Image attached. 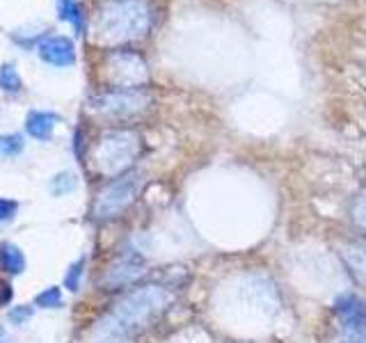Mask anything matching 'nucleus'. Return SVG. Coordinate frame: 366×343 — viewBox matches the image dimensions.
<instances>
[{
  "label": "nucleus",
  "mask_w": 366,
  "mask_h": 343,
  "mask_svg": "<svg viewBox=\"0 0 366 343\" xmlns=\"http://www.w3.org/2000/svg\"><path fill=\"white\" fill-rule=\"evenodd\" d=\"M144 274V261L137 254H126L117 259L106 272V286H126Z\"/></svg>",
  "instance_id": "nucleus-8"
},
{
  "label": "nucleus",
  "mask_w": 366,
  "mask_h": 343,
  "mask_svg": "<svg viewBox=\"0 0 366 343\" xmlns=\"http://www.w3.org/2000/svg\"><path fill=\"white\" fill-rule=\"evenodd\" d=\"M140 186H142V177L135 174V172L108 183L94 202V217L97 220H110V217H117L119 213H124L135 202Z\"/></svg>",
  "instance_id": "nucleus-5"
},
{
  "label": "nucleus",
  "mask_w": 366,
  "mask_h": 343,
  "mask_svg": "<svg viewBox=\"0 0 366 343\" xmlns=\"http://www.w3.org/2000/svg\"><path fill=\"white\" fill-rule=\"evenodd\" d=\"M352 217H355V222H357L364 232H366V197L360 199L357 204H355V209H352Z\"/></svg>",
  "instance_id": "nucleus-20"
},
{
  "label": "nucleus",
  "mask_w": 366,
  "mask_h": 343,
  "mask_svg": "<svg viewBox=\"0 0 366 343\" xmlns=\"http://www.w3.org/2000/svg\"><path fill=\"white\" fill-rule=\"evenodd\" d=\"M152 11L142 0H110L97 16V39L106 44L133 41L147 34Z\"/></svg>",
  "instance_id": "nucleus-2"
},
{
  "label": "nucleus",
  "mask_w": 366,
  "mask_h": 343,
  "mask_svg": "<svg viewBox=\"0 0 366 343\" xmlns=\"http://www.w3.org/2000/svg\"><path fill=\"white\" fill-rule=\"evenodd\" d=\"M57 7H60V16L71 23L76 32H83V14L76 0H57Z\"/></svg>",
  "instance_id": "nucleus-12"
},
{
  "label": "nucleus",
  "mask_w": 366,
  "mask_h": 343,
  "mask_svg": "<svg viewBox=\"0 0 366 343\" xmlns=\"http://www.w3.org/2000/svg\"><path fill=\"white\" fill-rule=\"evenodd\" d=\"M57 121H60L57 114L34 110L28 114V119H26V131L34 137V140H49Z\"/></svg>",
  "instance_id": "nucleus-10"
},
{
  "label": "nucleus",
  "mask_w": 366,
  "mask_h": 343,
  "mask_svg": "<svg viewBox=\"0 0 366 343\" xmlns=\"http://www.w3.org/2000/svg\"><path fill=\"white\" fill-rule=\"evenodd\" d=\"M149 94L140 87H114L110 91L97 94L89 101V108L110 119H129L147 110Z\"/></svg>",
  "instance_id": "nucleus-4"
},
{
  "label": "nucleus",
  "mask_w": 366,
  "mask_h": 343,
  "mask_svg": "<svg viewBox=\"0 0 366 343\" xmlns=\"http://www.w3.org/2000/svg\"><path fill=\"white\" fill-rule=\"evenodd\" d=\"M34 304L41 309H57L62 307V291L57 286H51V289L41 291L37 297H34Z\"/></svg>",
  "instance_id": "nucleus-15"
},
{
  "label": "nucleus",
  "mask_w": 366,
  "mask_h": 343,
  "mask_svg": "<svg viewBox=\"0 0 366 343\" xmlns=\"http://www.w3.org/2000/svg\"><path fill=\"white\" fill-rule=\"evenodd\" d=\"M350 272H355V277H357L362 284H366V249H360L355 247L350 249Z\"/></svg>",
  "instance_id": "nucleus-17"
},
{
  "label": "nucleus",
  "mask_w": 366,
  "mask_h": 343,
  "mask_svg": "<svg viewBox=\"0 0 366 343\" xmlns=\"http://www.w3.org/2000/svg\"><path fill=\"white\" fill-rule=\"evenodd\" d=\"M0 343H5V329L0 327Z\"/></svg>",
  "instance_id": "nucleus-23"
},
{
  "label": "nucleus",
  "mask_w": 366,
  "mask_h": 343,
  "mask_svg": "<svg viewBox=\"0 0 366 343\" xmlns=\"http://www.w3.org/2000/svg\"><path fill=\"white\" fill-rule=\"evenodd\" d=\"M30 316H32L30 307H19V309H14V312H9V320H11V323H16V325L26 323Z\"/></svg>",
  "instance_id": "nucleus-21"
},
{
  "label": "nucleus",
  "mask_w": 366,
  "mask_h": 343,
  "mask_svg": "<svg viewBox=\"0 0 366 343\" xmlns=\"http://www.w3.org/2000/svg\"><path fill=\"white\" fill-rule=\"evenodd\" d=\"M74 188H76V177L71 174V172H62V174L53 177V181H51V192L55 194V197L69 194Z\"/></svg>",
  "instance_id": "nucleus-14"
},
{
  "label": "nucleus",
  "mask_w": 366,
  "mask_h": 343,
  "mask_svg": "<svg viewBox=\"0 0 366 343\" xmlns=\"http://www.w3.org/2000/svg\"><path fill=\"white\" fill-rule=\"evenodd\" d=\"M0 87H3L5 91H19L21 89V78L11 64L0 66Z\"/></svg>",
  "instance_id": "nucleus-16"
},
{
  "label": "nucleus",
  "mask_w": 366,
  "mask_h": 343,
  "mask_svg": "<svg viewBox=\"0 0 366 343\" xmlns=\"http://www.w3.org/2000/svg\"><path fill=\"white\" fill-rule=\"evenodd\" d=\"M137 135L131 131H110L99 140L94 151V163L103 174L114 177L122 174L124 169H129L133 158L137 156Z\"/></svg>",
  "instance_id": "nucleus-3"
},
{
  "label": "nucleus",
  "mask_w": 366,
  "mask_h": 343,
  "mask_svg": "<svg viewBox=\"0 0 366 343\" xmlns=\"http://www.w3.org/2000/svg\"><path fill=\"white\" fill-rule=\"evenodd\" d=\"M112 69H119V74L114 76L112 80H117L119 87H140V83L147 80V64L142 62L140 55L122 51L114 53L110 57Z\"/></svg>",
  "instance_id": "nucleus-7"
},
{
  "label": "nucleus",
  "mask_w": 366,
  "mask_h": 343,
  "mask_svg": "<svg viewBox=\"0 0 366 343\" xmlns=\"http://www.w3.org/2000/svg\"><path fill=\"white\" fill-rule=\"evenodd\" d=\"M23 151V137L16 133L0 135V158H14Z\"/></svg>",
  "instance_id": "nucleus-13"
},
{
  "label": "nucleus",
  "mask_w": 366,
  "mask_h": 343,
  "mask_svg": "<svg viewBox=\"0 0 366 343\" xmlns=\"http://www.w3.org/2000/svg\"><path fill=\"white\" fill-rule=\"evenodd\" d=\"M85 272V259L80 257L76 263H71V268H69L66 277H64V286L69 291H78L80 289V277H83Z\"/></svg>",
  "instance_id": "nucleus-18"
},
{
  "label": "nucleus",
  "mask_w": 366,
  "mask_h": 343,
  "mask_svg": "<svg viewBox=\"0 0 366 343\" xmlns=\"http://www.w3.org/2000/svg\"><path fill=\"white\" fill-rule=\"evenodd\" d=\"M335 312L339 316L341 343H366V302L346 293L335 302Z\"/></svg>",
  "instance_id": "nucleus-6"
},
{
  "label": "nucleus",
  "mask_w": 366,
  "mask_h": 343,
  "mask_svg": "<svg viewBox=\"0 0 366 343\" xmlns=\"http://www.w3.org/2000/svg\"><path fill=\"white\" fill-rule=\"evenodd\" d=\"M19 209V204L16 202H11V199H5V197H0V222H7L14 217Z\"/></svg>",
  "instance_id": "nucleus-19"
},
{
  "label": "nucleus",
  "mask_w": 366,
  "mask_h": 343,
  "mask_svg": "<svg viewBox=\"0 0 366 343\" xmlns=\"http://www.w3.org/2000/svg\"><path fill=\"white\" fill-rule=\"evenodd\" d=\"M0 268L9 274H21L26 270V257H23V252L16 245L3 243L0 245Z\"/></svg>",
  "instance_id": "nucleus-11"
},
{
  "label": "nucleus",
  "mask_w": 366,
  "mask_h": 343,
  "mask_svg": "<svg viewBox=\"0 0 366 343\" xmlns=\"http://www.w3.org/2000/svg\"><path fill=\"white\" fill-rule=\"evenodd\" d=\"M169 300V293L160 286H144L129 293L97 323L92 343H133L137 332L152 323Z\"/></svg>",
  "instance_id": "nucleus-1"
},
{
  "label": "nucleus",
  "mask_w": 366,
  "mask_h": 343,
  "mask_svg": "<svg viewBox=\"0 0 366 343\" xmlns=\"http://www.w3.org/2000/svg\"><path fill=\"white\" fill-rule=\"evenodd\" d=\"M39 55L44 62L53 66H71L76 62L74 41L66 37H46L39 44Z\"/></svg>",
  "instance_id": "nucleus-9"
},
{
  "label": "nucleus",
  "mask_w": 366,
  "mask_h": 343,
  "mask_svg": "<svg viewBox=\"0 0 366 343\" xmlns=\"http://www.w3.org/2000/svg\"><path fill=\"white\" fill-rule=\"evenodd\" d=\"M11 300V286L7 282H0V307H5Z\"/></svg>",
  "instance_id": "nucleus-22"
}]
</instances>
